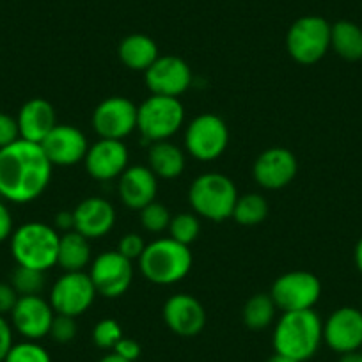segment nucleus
Returning <instances> with one entry per match:
<instances>
[{
	"label": "nucleus",
	"instance_id": "nucleus-1",
	"mask_svg": "<svg viewBox=\"0 0 362 362\" xmlns=\"http://www.w3.org/2000/svg\"><path fill=\"white\" fill-rule=\"evenodd\" d=\"M54 165L41 144L18 139L0 149V199L13 204H29L48 189Z\"/></svg>",
	"mask_w": 362,
	"mask_h": 362
},
{
	"label": "nucleus",
	"instance_id": "nucleus-2",
	"mask_svg": "<svg viewBox=\"0 0 362 362\" xmlns=\"http://www.w3.org/2000/svg\"><path fill=\"white\" fill-rule=\"evenodd\" d=\"M322 343L323 322L315 309L283 313L272 334L274 351L297 362L315 357Z\"/></svg>",
	"mask_w": 362,
	"mask_h": 362
},
{
	"label": "nucleus",
	"instance_id": "nucleus-3",
	"mask_svg": "<svg viewBox=\"0 0 362 362\" xmlns=\"http://www.w3.org/2000/svg\"><path fill=\"white\" fill-rule=\"evenodd\" d=\"M194 256L189 245L169 238H156L148 243L139 257L141 274L156 286H173L185 279L192 270Z\"/></svg>",
	"mask_w": 362,
	"mask_h": 362
},
{
	"label": "nucleus",
	"instance_id": "nucleus-4",
	"mask_svg": "<svg viewBox=\"0 0 362 362\" xmlns=\"http://www.w3.org/2000/svg\"><path fill=\"white\" fill-rule=\"evenodd\" d=\"M59 235L47 222L30 221L18 226L9 238V250L18 267L48 272L57 264Z\"/></svg>",
	"mask_w": 362,
	"mask_h": 362
},
{
	"label": "nucleus",
	"instance_id": "nucleus-5",
	"mask_svg": "<svg viewBox=\"0 0 362 362\" xmlns=\"http://www.w3.org/2000/svg\"><path fill=\"white\" fill-rule=\"evenodd\" d=\"M236 201L235 181L222 173H204L190 183L189 203L197 217L214 222L231 218Z\"/></svg>",
	"mask_w": 362,
	"mask_h": 362
},
{
	"label": "nucleus",
	"instance_id": "nucleus-6",
	"mask_svg": "<svg viewBox=\"0 0 362 362\" xmlns=\"http://www.w3.org/2000/svg\"><path fill=\"white\" fill-rule=\"evenodd\" d=\"M185 123V107L180 98L151 95L137 107V130L146 142L169 141Z\"/></svg>",
	"mask_w": 362,
	"mask_h": 362
},
{
	"label": "nucleus",
	"instance_id": "nucleus-7",
	"mask_svg": "<svg viewBox=\"0 0 362 362\" xmlns=\"http://www.w3.org/2000/svg\"><path fill=\"white\" fill-rule=\"evenodd\" d=\"M330 23L316 15L300 16L286 34V50L298 64H316L330 50Z\"/></svg>",
	"mask_w": 362,
	"mask_h": 362
},
{
	"label": "nucleus",
	"instance_id": "nucleus-8",
	"mask_svg": "<svg viewBox=\"0 0 362 362\" xmlns=\"http://www.w3.org/2000/svg\"><path fill=\"white\" fill-rule=\"evenodd\" d=\"M185 153L199 162L221 158L229 146V128L217 114H199L185 128Z\"/></svg>",
	"mask_w": 362,
	"mask_h": 362
},
{
	"label": "nucleus",
	"instance_id": "nucleus-9",
	"mask_svg": "<svg viewBox=\"0 0 362 362\" xmlns=\"http://www.w3.org/2000/svg\"><path fill=\"white\" fill-rule=\"evenodd\" d=\"M272 300L281 313L313 309L322 297V283L308 270L286 272L270 288Z\"/></svg>",
	"mask_w": 362,
	"mask_h": 362
},
{
	"label": "nucleus",
	"instance_id": "nucleus-10",
	"mask_svg": "<svg viewBox=\"0 0 362 362\" xmlns=\"http://www.w3.org/2000/svg\"><path fill=\"white\" fill-rule=\"evenodd\" d=\"M96 295V288L87 272H64L52 286L48 302L55 315L78 318L89 311Z\"/></svg>",
	"mask_w": 362,
	"mask_h": 362
},
{
	"label": "nucleus",
	"instance_id": "nucleus-11",
	"mask_svg": "<svg viewBox=\"0 0 362 362\" xmlns=\"http://www.w3.org/2000/svg\"><path fill=\"white\" fill-rule=\"evenodd\" d=\"M87 274L100 297L119 298L132 286L134 261L124 257L117 250H105L90 261Z\"/></svg>",
	"mask_w": 362,
	"mask_h": 362
},
{
	"label": "nucleus",
	"instance_id": "nucleus-12",
	"mask_svg": "<svg viewBox=\"0 0 362 362\" xmlns=\"http://www.w3.org/2000/svg\"><path fill=\"white\" fill-rule=\"evenodd\" d=\"M90 124L100 139L124 141L137 130V105L124 96H109L93 110Z\"/></svg>",
	"mask_w": 362,
	"mask_h": 362
},
{
	"label": "nucleus",
	"instance_id": "nucleus-13",
	"mask_svg": "<svg viewBox=\"0 0 362 362\" xmlns=\"http://www.w3.org/2000/svg\"><path fill=\"white\" fill-rule=\"evenodd\" d=\"M192 69L177 55H160L144 71V82L151 95L180 98L192 86Z\"/></svg>",
	"mask_w": 362,
	"mask_h": 362
},
{
	"label": "nucleus",
	"instance_id": "nucleus-14",
	"mask_svg": "<svg viewBox=\"0 0 362 362\" xmlns=\"http://www.w3.org/2000/svg\"><path fill=\"white\" fill-rule=\"evenodd\" d=\"M9 318L15 332H18L23 339L41 341L50 334L55 311L50 302L41 295H27L18 298Z\"/></svg>",
	"mask_w": 362,
	"mask_h": 362
},
{
	"label": "nucleus",
	"instance_id": "nucleus-15",
	"mask_svg": "<svg viewBox=\"0 0 362 362\" xmlns=\"http://www.w3.org/2000/svg\"><path fill=\"white\" fill-rule=\"evenodd\" d=\"M298 162L293 151L288 148H268L259 153L252 165V176L264 190H281L295 180Z\"/></svg>",
	"mask_w": 362,
	"mask_h": 362
},
{
	"label": "nucleus",
	"instance_id": "nucleus-16",
	"mask_svg": "<svg viewBox=\"0 0 362 362\" xmlns=\"http://www.w3.org/2000/svg\"><path fill=\"white\" fill-rule=\"evenodd\" d=\"M83 165L87 174L96 181L119 180L121 174L130 165V153L124 141L98 139L87 149Z\"/></svg>",
	"mask_w": 362,
	"mask_h": 362
},
{
	"label": "nucleus",
	"instance_id": "nucleus-17",
	"mask_svg": "<svg viewBox=\"0 0 362 362\" xmlns=\"http://www.w3.org/2000/svg\"><path fill=\"white\" fill-rule=\"evenodd\" d=\"M162 318L167 329L180 337H196L206 327V309L190 293H176L165 300Z\"/></svg>",
	"mask_w": 362,
	"mask_h": 362
},
{
	"label": "nucleus",
	"instance_id": "nucleus-18",
	"mask_svg": "<svg viewBox=\"0 0 362 362\" xmlns=\"http://www.w3.org/2000/svg\"><path fill=\"white\" fill-rule=\"evenodd\" d=\"M323 341L330 350L343 355L362 348V311L357 308L336 309L323 323Z\"/></svg>",
	"mask_w": 362,
	"mask_h": 362
},
{
	"label": "nucleus",
	"instance_id": "nucleus-19",
	"mask_svg": "<svg viewBox=\"0 0 362 362\" xmlns=\"http://www.w3.org/2000/svg\"><path fill=\"white\" fill-rule=\"evenodd\" d=\"M41 148L54 167H71L83 162L89 142L80 128L57 123V127L41 142Z\"/></svg>",
	"mask_w": 362,
	"mask_h": 362
},
{
	"label": "nucleus",
	"instance_id": "nucleus-20",
	"mask_svg": "<svg viewBox=\"0 0 362 362\" xmlns=\"http://www.w3.org/2000/svg\"><path fill=\"white\" fill-rule=\"evenodd\" d=\"M75 231L87 240H98L109 235L117 221L114 204L105 197L90 196L80 201L73 210Z\"/></svg>",
	"mask_w": 362,
	"mask_h": 362
},
{
	"label": "nucleus",
	"instance_id": "nucleus-21",
	"mask_svg": "<svg viewBox=\"0 0 362 362\" xmlns=\"http://www.w3.org/2000/svg\"><path fill=\"white\" fill-rule=\"evenodd\" d=\"M158 177L148 165H128L117 180V196L128 210L141 211L156 201Z\"/></svg>",
	"mask_w": 362,
	"mask_h": 362
},
{
	"label": "nucleus",
	"instance_id": "nucleus-22",
	"mask_svg": "<svg viewBox=\"0 0 362 362\" xmlns=\"http://www.w3.org/2000/svg\"><path fill=\"white\" fill-rule=\"evenodd\" d=\"M16 123H18L20 139L41 144L45 137L57 127V114L48 100L30 98L20 107Z\"/></svg>",
	"mask_w": 362,
	"mask_h": 362
},
{
	"label": "nucleus",
	"instance_id": "nucleus-23",
	"mask_svg": "<svg viewBox=\"0 0 362 362\" xmlns=\"http://www.w3.org/2000/svg\"><path fill=\"white\" fill-rule=\"evenodd\" d=\"M185 151L170 141L149 144L148 167L158 180H176L185 170Z\"/></svg>",
	"mask_w": 362,
	"mask_h": 362
},
{
	"label": "nucleus",
	"instance_id": "nucleus-24",
	"mask_svg": "<svg viewBox=\"0 0 362 362\" xmlns=\"http://www.w3.org/2000/svg\"><path fill=\"white\" fill-rule=\"evenodd\" d=\"M117 57L132 71L144 73L160 57L158 45L146 34H130L117 47Z\"/></svg>",
	"mask_w": 362,
	"mask_h": 362
},
{
	"label": "nucleus",
	"instance_id": "nucleus-25",
	"mask_svg": "<svg viewBox=\"0 0 362 362\" xmlns=\"http://www.w3.org/2000/svg\"><path fill=\"white\" fill-rule=\"evenodd\" d=\"M90 261H93V254H90L89 240L76 233L75 229L62 233L59 240L57 267H61L64 272H83V268L89 267Z\"/></svg>",
	"mask_w": 362,
	"mask_h": 362
},
{
	"label": "nucleus",
	"instance_id": "nucleus-26",
	"mask_svg": "<svg viewBox=\"0 0 362 362\" xmlns=\"http://www.w3.org/2000/svg\"><path fill=\"white\" fill-rule=\"evenodd\" d=\"M330 48L344 61L362 59V29L350 20H339L330 27Z\"/></svg>",
	"mask_w": 362,
	"mask_h": 362
},
{
	"label": "nucleus",
	"instance_id": "nucleus-27",
	"mask_svg": "<svg viewBox=\"0 0 362 362\" xmlns=\"http://www.w3.org/2000/svg\"><path fill=\"white\" fill-rule=\"evenodd\" d=\"M277 305L270 293H256L245 302L242 311L243 323L250 330H264L276 320Z\"/></svg>",
	"mask_w": 362,
	"mask_h": 362
},
{
	"label": "nucleus",
	"instance_id": "nucleus-28",
	"mask_svg": "<svg viewBox=\"0 0 362 362\" xmlns=\"http://www.w3.org/2000/svg\"><path fill=\"white\" fill-rule=\"evenodd\" d=\"M268 217V201L264 199L261 194L249 192L238 196V201L233 210V217L236 224L243 226V228H254L264 222Z\"/></svg>",
	"mask_w": 362,
	"mask_h": 362
},
{
	"label": "nucleus",
	"instance_id": "nucleus-29",
	"mask_svg": "<svg viewBox=\"0 0 362 362\" xmlns=\"http://www.w3.org/2000/svg\"><path fill=\"white\" fill-rule=\"evenodd\" d=\"M47 272L34 270V268L18 267L11 274V286L18 293V297H27V295H41L45 286H47Z\"/></svg>",
	"mask_w": 362,
	"mask_h": 362
},
{
	"label": "nucleus",
	"instance_id": "nucleus-30",
	"mask_svg": "<svg viewBox=\"0 0 362 362\" xmlns=\"http://www.w3.org/2000/svg\"><path fill=\"white\" fill-rule=\"evenodd\" d=\"M169 236L176 242L183 243V245H192L201 235V222L196 214H177L170 218L169 224Z\"/></svg>",
	"mask_w": 362,
	"mask_h": 362
},
{
	"label": "nucleus",
	"instance_id": "nucleus-31",
	"mask_svg": "<svg viewBox=\"0 0 362 362\" xmlns=\"http://www.w3.org/2000/svg\"><path fill=\"white\" fill-rule=\"evenodd\" d=\"M4 362H52V357L40 341L23 339L13 344Z\"/></svg>",
	"mask_w": 362,
	"mask_h": 362
},
{
	"label": "nucleus",
	"instance_id": "nucleus-32",
	"mask_svg": "<svg viewBox=\"0 0 362 362\" xmlns=\"http://www.w3.org/2000/svg\"><path fill=\"white\" fill-rule=\"evenodd\" d=\"M123 329H121L119 322L114 318H103L93 329V343L100 348V350L112 351L116 344L123 339Z\"/></svg>",
	"mask_w": 362,
	"mask_h": 362
},
{
	"label": "nucleus",
	"instance_id": "nucleus-33",
	"mask_svg": "<svg viewBox=\"0 0 362 362\" xmlns=\"http://www.w3.org/2000/svg\"><path fill=\"white\" fill-rule=\"evenodd\" d=\"M139 214H141L142 228L148 233H153V235H160V233L167 231L170 224V218H173L169 214V208L165 204L158 203V201L149 203Z\"/></svg>",
	"mask_w": 362,
	"mask_h": 362
},
{
	"label": "nucleus",
	"instance_id": "nucleus-34",
	"mask_svg": "<svg viewBox=\"0 0 362 362\" xmlns=\"http://www.w3.org/2000/svg\"><path fill=\"white\" fill-rule=\"evenodd\" d=\"M76 332H78L76 318H71V316H64V315H55L48 337H52L57 344H68L75 339Z\"/></svg>",
	"mask_w": 362,
	"mask_h": 362
},
{
	"label": "nucleus",
	"instance_id": "nucleus-35",
	"mask_svg": "<svg viewBox=\"0 0 362 362\" xmlns=\"http://www.w3.org/2000/svg\"><path fill=\"white\" fill-rule=\"evenodd\" d=\"M146 245L148 243H144V240H142V236L139 233H127V235H123L119 238L116 250L119 254H123L124 257H128L130 261H135L142 256Z\"/></svg>",
	"mask_w": 362,
	"mask_h": 362
},
{
	"label": "nucleus",
	"instance_id": "nucleus-36",
	"mask_svg": "<svg viewBox=\"0 0 362 362\" xmlns=\"http://www.w3.org/2000/svg\"><path fill=\"white\" fill-rule=\"evenodd\" d=\"M20 139L18 123L11 114L0 112V149L8 148Z\"/></svg>",
	"mask_w": 362,
	"mask_h": 362
},
{
	"label": "nucleus",
	"instance_id": "nucleus-37",
	"mask_svg": "<svg viewBox=\"0 0 362 362\" xmlns=\"http://www.w3.org/2000/svg\"><path fill=\"white\" fill-rule=\"evenodd\" d=\"M13 344H15V329L6 316L0 315V362H4Z\"/></svg>",
	"mask_w": 362,
	"mask_h": 362
},
{
	"label": "nucleus",
	"instance_id": "nucleus-38",
	"mask_svg": "<svg viewBox=\"0 0 362 362\" xmlns=\"http://www.w3.org/2000/svg\"><path fill=\"white\" fill-rule=\"evenodd\" d=\"M112 351H114V354L119 355V357L127 358V361L135 362L139 357H141L142 348H141V344H139V341L132 339V337H124L123 336V339H121L119 343L116 344V348H114Z\"/></svg>",
	"mask_w": 362,
	"mask_h": 362
},
{
	"label": "nucleus",
	"instance_id": "nucleus-39",
	"mask_svg": "<svg viewBox=\"0 0 362 362\" xmlns=\"http://www.w3.org/2000/svg\"><path fill=\"white\" fill-rule=\"evenodd\" d=\"M18 298V293L11 286V283H0V315H11L13 308L16 305Z\"/></svg>",
	"mask_w": 362,
	"mask_h": 362
},
{
	"label": "nucleus",
	"instance_id": "nucleus-40",
	"mask_svg": "<svg viewBox=\"0 0 362 362\" xmlns=\"http://www.w3.org/2000/svg\"><path fill=\"white\" fill-rule=\"evenodd\" d=\"M13 231H15L13 214L8 204H6V201L0 199V243L11 238Z\"/></svg>",
	"mask_w": 362,
	"mask_h": 362
},
{
	"label": "nucleus",
	"instance_id": "nucleus-41",
	"mask_svg": "<svg viewBox=\"0 0 362 362\" xmlns=\"http://www.w3.org/2000/svg\"><path fill=\"white\" fill-rule=\"evenodd\" d=\"M54 228L62 233L73 231V229H75V217H73V211H68V210L59 211V214L54 217Z\"/></svg>",
	"mask_w": 362,
	"mask_h": 362
},
{
	"label": "nucleus",
	"instance_id": "nucleus-42",
	"mask_svg": "<svg viewBox=\"0 0 362 362\" xmlns=\"http://www.w3.org/2000/svg\"><path fill=\"white\" fill-rule=\"evenodd\" d=\"M354 259H355V267H357V270L362 274V238L358 240L357 245H355Z\"/></svg>",
	"mask_w": 362,
	"mask_h": 362
},
{
	"label": "nucleus",
	"instance_id": "nucleus-43",
	"mask_svg": "<svg viewBox=\"0 0 362 362\" xmlns=\"http://www.w3.org/2000/svg\"><path fill=\"white\" fill-rule=\"evenodd\" d=\"M339 362H362L361 351H348V354L341 355Z\"/></svg>",
	"mask_w": 362,
	"mask_h": 362
},
{
	"label": "nucleus",
	"instance_id": "nucleus-44",
	"mask_svg": "<svg viewBox=\"0 0 362 362\" xmlns=\"http://www.w3.org/2000/svg\"><path fill=\"white\" fill-rule=\"evenodd\" d=\"M98 362H130V361H127V358L119 357V355L114 354V351H109V354L103 355V357L100 358Z\"/></svg>",
	"mask_w": 362,
	"mask_h": 362
},
{
	"label": "nucleus",
	"instance_id": "nucleus-45",
	"mask_svg": "<svg viewBox=\"0 0 362 362\" xmlns=\"http://www.w3.org/2000/svg\"><path fill=\"white\" fill-rule=\"evenodd\" d=\"M267 362H297L293 358L286 357V355H281V354H274L272 357L267 358Z\"/></svg>",
	"mask_w": 362,
	"mask_h": 362
}]
</instances>
